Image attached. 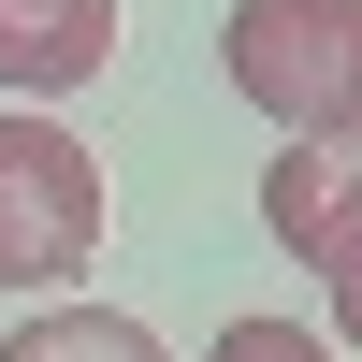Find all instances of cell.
<instances>
[{
  "label": "cell",
  "mask_w": 362,
  "mask_h": 362,
  "mask_svg": "<svg viewBox=\"0 0 362 362\" xmlns=\"http://www.w3.org/2000/svg\"><path fill=\"white\" fill-rule=\"evenodd\" d=\"M0 362H160V334L116 319V305H44V319L0 334Z\"/></svg>",
  "instance_id": "obj_5"
},
{
  "label": "cell",
  "mask_w": 362,
  "mask_h": 362,
  "mask_svg": "<svg viewBox=\"0 0 362 362\" xmlns=\"http://www.w3.org/2000/svg\"><path fill=\"white\" fill-rule=\"evenodd\" d=\"M261 232H276L305 276H348L362 261V131L276 145V160H261Z\"/></svg>",
  "instance_id": "obj_3"
},
{
  "label": "cell",
  "mask_w": 362,
  "mask_h": 362,
  "mask_svg": "<svg viewBox=\"0 0 362 362\" xmlns=\"http://www.w3.org/2000/svg\"><path fill=\"white\" fill-rule=\"evenodd\" d=\"M203 362H334V348H319L305 319H232V334L203 348Z\"/></svg>",
  "instance_id": "obj_6"
},
{
  "label": "cell",
  "mask_w": 362,
  "mask_h": 362,
  "mask_svg": "<svg viewBox=\"0 0 362 362\" xmlns=\"http://www.w3.org/2000/svg\"><path fill=\"white\" fill-rule=\"evenodd\" d=\"M102 218H116L102 160H87L58 116H0V276L58 290L73 261H102Z\"/></svg>",
  "instance_id": "obj_2"
},
{
  "label": "cell",
  "mask_w": 362,
  "mask_h": 362,
  "mask_svg": "<svg viewBox=\"0 0 362 362\" xmlns=\"http://www.w3.org/2000/svg\"><path fill=\"white\" fill-rule=\"evenodd\" d=\"M232 102H261L290 145L362 131V0H232L218 15Z\"/></svg>",
  "instance_id": "obj_1"
},
{
  "label": "cell",
  "mask_w": 362,
  "mask_h": 362,
  "mask_svg": "<svg viewBox=\"0 0 362 362\" xmlns=\"http://www.w3.org/2000/svg\"><path fill=\"white\" fill-rule=\"evenodd\" d=\"M116 58V0H0V87L15 102H58Z\"/></svg>",
  "instance_id": "obj_4"
},
{
  "label": "cell",
  "mask_w": 362,
  "mask_h": 362,
  "mask_svg": "<svg viewBox=\"0 0 362 362\" xmlns=\"http://www.w3.org/2000/svg\"><path fill=\"white\" fill-rule=\"evenodd\" d=\"M319 290H334V348H362V261H348V276H319Z\"/></svg>",
  "instance_id": "obj_7"
}]
</instances>
